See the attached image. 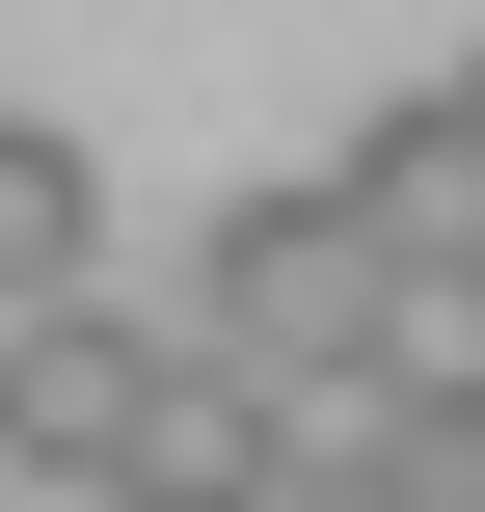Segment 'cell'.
Returning a JSON list of instances; mask_svg holds the SVG:
<instances>
[{"instance_id":"6da1fadb","label":"cell","mask_w":485,"mask_h":512,"mask_svg":"<svg viewBox=\"0 0 485 512\" xmlns=\"http://www.w3.org/2000/svg\"><path fill=\"white\" fill-rule=\"evenodd\" d=\"M378 297H405V243H378L351 189H243V216L189 243V351L270 378V405H297V378H378Z\"/></svg>"},{"instance_id":"7a4b0ae2","label":"cell","mask_w":485,"mask_h":512,"mask_svg":"<svg viewBox=\"0 0 485 512\" xmlns=\"http://www.w3.org/2000/svg\"><path fill=\"white\" fill-rule=\"evenodd\" d=\"M162 351H189V324H135L108 270H81V297H0V459H27L54 512H108L135 405H162Z\"/></svg>"},{"instance_id":"3957f363","label":"cell","mask_w":485,"mask_h":512,"mask_svg":"<svg viewBox=\"0 0 485 512\" xmlns=\"http://www.w3.org/2000/svg\"><path fill=\"white\" fill-rule=\"evenodd\" d=\"M270 378H216V351H162V405H135V459H108V512H270Z\"/></svg>"},{"instance_id":"277c9868","label":"cell","mask_w":485,"mask_h":512,"mask_svg":"<svg viewBox=\"0 0 485 512\" xmlns=\"http://www.w3.org/2000/svg\"><path fill=\"white\" fill-rule=\"evenodd\" d=\"M324 189H351V216H378L405 270H432V243H485V135H459V81H432V108H378V135L324 162Z\"/></svg>"},{"instance_id":"5b68a950","label":"cell","mask_w":485,"mask_h":512,"mask_svg":"<svg viewBox=\"0 0 485 512\" xmlns=\"http://www.w3.org/2000/svg\"><path fill=\"white\" fill-rule=\"evenodd\" d=\"M270 432H297V459H270V512H432V459H405V378H297Z\"/></svg>"},{"instance_id":"8992f818","label":"cell","mask_w":485,"mask_h":512,"mask_svg":"<svg viewBox=\"0 0 485 512\" xmlns=\"http://www.w3.org/2000/svg\"><path fill=\"white\" fill-rule=\"evenodd\" d=\"M81 270H108V189L54 108H0V297H81Z\"/></svg>"},{"instance_id":"52a82bcc","label":"cell","mask_w":485,"mask_h":512,"mask_svg":"<svg viewBox=\"0 0 485 512\" xmlns=\"http://www.w3.org/2000/svg\"><path fill=\"white\" fill-rule=\"evenodd\" d=\"M459 135H485V54H459Z\"/></svg>"}]
</instances>
